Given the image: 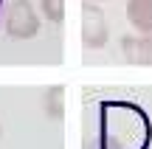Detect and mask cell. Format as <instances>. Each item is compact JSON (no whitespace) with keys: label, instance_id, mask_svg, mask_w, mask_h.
Wrapping results in <instances>:
<instances>
[{"label":"cell","instance_id":"6da1fadb","mask_svg":"<svg viewBox=\"0 0 152 149\" xmlns=\"http://www.w3.org/2000/svg\"><path fill=\"white\" fill-rule=\"evenodd\" d=\"M149 116L132 101H102L99 149H149Z\"/></svg>","mask_w":152,"mask_h":149},{"label":"cell","instance_id":"7a4b0ae2","mask_svg":"<svg viewBox=\"0 0 152 149\" xmlns=\"http://www.w3.org/2000/svg\"><path fill=\"white\" fill-rule=\"evenodd\" d=\"M3 28L11 39H34L39 34V14L31 0H11L6 9Z\"/></svg>","mask_w":152,"mask_h":149},{"label":"cell","instance_id":"3957f363","mask_svg":"<svg viewBox=\"0 0 152 149\" xmlns=\"http://www.w3.org/2000/svg\"><path fill=\"white\" fill-rule=\"evenodd\" d=\"M107 20H104V11L99 9V3L87 0L82 6V42L87 51H99L107 45Z\"/></svg>","mask_w":152,"mask_h":149},{"label":"cell","instance_id":"277c9868","mask_svg":"<svg viewBox=\"0 0 152 149\" xmlns=\"http://www.w3.org/2000/svg\"><path fill=\"white\" fill-rule=\"evenodd\" d=\"M121 54L130 65H152V34L121 37Z\"/></svg>","mask_w":152,"mask_h":149},{"label":"cell","instance_id":"5b68a950","mask_svg":"<svg viewBox=\"0 0 152 149\" xmlns=\"http://www.w3.org/2000/svg\"><path fill=\"white\" fill-rule=\"evenodd\" d=\"M127 20L132 31L152 34V0H127Z\"/></svg>","mask_w":152,"mask_h":149},{"label":"cell","instance_id":"8992f818","mask_svg":"<svg viewBox=\"0 0 152 149\" xmlns=\"http://www.w3.org/2000/svg\"><path fill=\"white\" fill-rule=\"evenodd\" d=\"M42 104H45V116L54 118V121H59V118L65 116V87H62V84L48 87V90H45Z\"/></svg>","mask_w":152,"mask_h":149},{"label":"cell","instance_id":"52a82bcc","mask_svg":"<svg viewBox=\"0 0 152 149\" xmlns=\"http://www.w3.org/2000/svg\"><path fill=\"white\" fill-rule=\"evenodd\" d=\"M39 11H42L45 20L59 25V23L65 20V0H39Z\"/></svg>","mask_w":152,"mask_h":149},{"label":"cell","instance_id":"ba28073f","mask_svg":"<svg viewBox=\"0 0 152 149\" xmlns=\"http://www.w3.org/2000/svg\"><path fill=\"white\" fill-rule=\"evenodd\" d=\"M3 9H6V0H0V20H3Z\"/></svg>","mask_w":152,"mask_h":149},{"label":"cell","instance_id":"9c48e42d","mask_svg":"<svg viewBox=\"0 0 152 149\" xmlns=\"http://www.w3.org/2000/svg\"><path fill=\"white\" fill-rule=\"evenodd\" d=\"M90 3H102V0H90Z\"/></svg>","mask_w":152,"mask_h":149}]
</instances>
